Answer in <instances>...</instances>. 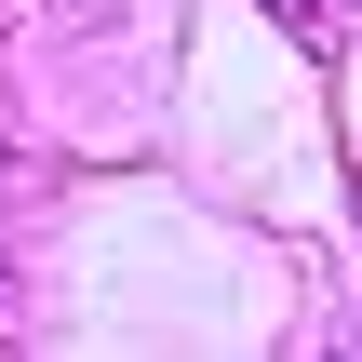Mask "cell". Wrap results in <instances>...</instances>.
<instances>
[{
  "instance_id": "6da1fadb",
  "label": "cell",
  "mask_w": 362,
  "mask_h": 362,
  "mask_svg": "<svg viewBox=\"0 0 362 362\" xmlns=\"http://www.w3.org/2000/svg\"><path fill=\"white\" fill-rule=\"evenodd\" d=\"M269 13H282V27H309V40H322V0H269Z\"/></svg>"
},
{
  "instance_id": "7a4b0ae2",
  "label": "cell",
  "mask_w": 362,
  "mask_h": 362,
  "mask_svg": "<svg viewBox=\"0 0 362 362\" xmlns=\"http://www.w3.org/2000/svg\"><path fill=\"white\" fill-rule=\"evenodd\" d=\"M0 336H13V296H0Z\"/></svg>"
},
{
  "instance_id": "3957f363",
  "label": "cell",
  "mask_w": 362,
  "mask_h": 362,
  "mask_svg": "<svg viewBox=\"0 0 362 362\" xmlns=\"http://www.w3.org/2000/svg\"><path fill=\"white\" fill-rule=\"evenodd\" d=\"M0 161H13V134H0Z\"/></svg>"
}]
</instances>
